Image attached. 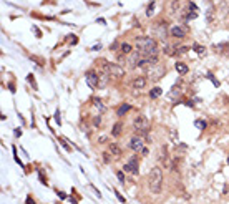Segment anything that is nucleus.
Wrapping results in <instances>:
<instances>
[{"label":"nucleus","mask_w":229,"mask_h":204,"mask_svg":"<svg viewBox=\"0 0 229 204\" xmlns=\"http://www.w3.org/2000/svg\"><path fill=\"white\" fill-rule=\"evenodd\" d=\"M136 46L138 50L141 52L143 57H156L158 53V48H156V42H154L153 37H141L136 40Z\"/></svg>","instance_id":"obj_1"},{"label":"nucleus","mask_w":229,"mask_h":204,"mask_svg":"<svg viewBox=\"0 0 229 204\" xmlns=\"http://www.w3.org/2000/svg\"><path fill=\"white\" fill-rule=\"evenodd\" d=\"M148 186H150L151 192L158 194L161 191V186H163V169L159 166H154L153 169L150 171L148 174Z\"/></svg>","instance_id":"obj_2"},{"label":"nucleus","mask_w":229,"mask_h":204,"mask_svg":"<svg viewBox=\"0 0 229 204\" xmlns=\"http://www.w3.org/2000/svg\"><path fill=\"white\" fill-rule=\"evenodd\" d=\"M133 128L136 129L138 133H141V134H146L148 131H150V121H148V118L146 116H136L133 121Z\"/></svg>","instance_id":"obj_3"},{"label":"nucleus","mask_w":229,"mask_h":204,"mask_svg":"<svg viewBox=\"0 0 229 204\" xmlns=\"http://www.w3.org/2000/svg\"><path fill=\"white\" fill-rule=\"evenodd\" d=\"M166 73V68L161 67V65H154V67H148V76L151 78V81H158L163 75Z\"/></svg>","instance_id":"obj_4"},{"label":"nucleus","mask_w":229,"mask_h":204,"mask_svg":"<svg viewBox=\"0 0 229 204\" xmlns=\"http://www.w3.org/2000/svg\"><path fill=\"white\" fill-rule=\"evenodd\" d=\"M123 169H125V173L138 174V171H140V164H138V158H136V156H131V158L128 159V163L123 166Z\"/></svg>","instance_id":"obj_5"},{"label":"nucleus","mask_w":229,"mask_h":204,"mask_svg":"<svg viewBox=\"0 0 229 204\" xmlns=\"http://www.w3.org/2000/svg\"><path fill=\"white\" fill-rule=\"evenodd\" d=\"M154 35L159 38V40H166V35H168V30H166V22L159 20L156 25H154Z\"/></svg>","instance_id":"obj_6"},{"label":"nucleus","mask_w":229,"mask_h":204,"mask_svg":"<svg viewBox=\"0 0 229 204\" xmlns=\"http://www.w3.org/2000/svg\"><path fill=\"white\" fill-rule=\"evenodd\" d=\"M85 80H87V83H88L90 88H98L100 86V75L95 73V71H87Z\"/></svg>","instance_id":"obj_7"},{"label":"nucleus","mask_w":229,"mask_h":204,"mask_svg":"<svg viewBox=\"0 0 229 204\" xmlns=\"http://www.w3.org/2000/svg\"><path fill=\"white\" fill-rule=\"evenodd\" d=\"M169 33H171V37H174V38H184L188 33V27L186 25H174L169 30Z\"/></svg>","instance_id":"obj_8"},{"label":"nucleus","mask_w":229,"mask_h":204,"mask_svg":"<svg viewBox=\"0 0 229 204\" xmlns=\"http://www.w3.org/2000/svg\"><path fill=\"white\" fill-rule=\"evenodd\" d=\"M108 73H110L111 76H115V78H121V76L125 75V70H123L120 65H116V63H110Z\"/></svg>","instance_id":"obj_9"},{"label":"nucleus","mask_w":229,"mask_h":204,"mask_svg":"<svg viewBox=\"0 0 229 204\" xmlns=\"http://www.w3.org/2000/svg\"><path fill=\"white\" fill-rule=\"evenodd\" d=\"M128 148L133 151H141L143 150V139L140 136H133L128 143Z\"/></svg>","instance_id":"obj_10"},{"label":"nucleus","mask_w":229,"mask_h":204,"mask_svg":"<svg viewBox=\"0 0 229 204\" xmlns=\"http://www.w3.org/2000/svg\"><path fill=\"white\" fill-rule=\"evenodd\" d=\"M131 85H133L134 90H143V88L146 86V78L145 76H138V78L133 80V83Z\"/></svg>","instance_id":"obj_11"},{"label":"nucleus","mask_w":229,"mask_h":204,"mask_svg":"<svg viewBox=\"0 0 229 204\" xmlns=\"http://www.w3.org/2000/svg\"><path fill=\"white\" fill-rule=\"evenodd\" d=\"M174 68H176V71H178L179 75H186L188 71H189V68H188V65L186 63H181V62H178L174 65Z\"/></svg>","instance_id":"obj_12"},{"label":"nucleus","mask_w":229,"mask_h":204,"mask_svg":"<svg viewBox=\"0 0 229 204\" xmlns=\"http://www.w3.org/2000/svg\"><path fill=\"white\" fill-rule=\"evenodd\" d=\"M121 129H123V125H121L120 121L113 125V129H111V136H120L121 134Z\"/></svg>","instance_id":"obj_13"},{"label":"nucleus","mask_w":229,"mask_h":204,"mask_svg":"<svg viewBox=\"0 0 229 204\" xmlns=\"http://www.w3.org/2000/svg\"><path fill=\"white\" fill-rule=\"evenodd\" d=\"M129 110H131V106H129L128 103H123V105L120 106V108H118L116 115H118V116H123V115H125V113H128Z\"/></svg>","instance_id":"obj_14"},{"label":"nucleus","mask_w":229,"mask_h":204,"mask_svg":"<svg viewBox=\"0 0 229 204\" xmlns=\"http://www.w3.org/2000/svg\"><path fill=\"white\" fill-rule=\"evenodd\" d=\"M178 10H179V2H178V0H171V4H169V13H171V15H174Z\"/></svg>","instance_id":"obj_15"},{"label":"nucleus","mask_w":229,"mask_h":204,"mask_svg":"<svg viewBox=\"0 0 229 204\" xmlns=\"http://www.w3.org/2000/svg\"><path fill=\"white\" fill-rule=\"evenodd\" d=\"M110 153H111L113 156H116V158H118V156H121V150L118 148L116 144H113V143H110Z\"/></svg>","instance_id":"obj_16"},{"label":"nucleus","mask_w":229,"mask_h":204,"mask_svg":"<svg viewBox=\"0 0 229 204\" xmlns=\"http://www.w3.org/2000/svg\"><path fill=\"white\" fill-rule=\"evenodd\" d=\"M93 106H95V108L98 110L100 113H105V111H106V106H105V105L101 103L100 100H93Z\"/></svg>","instance_id":"obj_17"},{"label":"nucleus","mask_w":229,"mask_h":204,"mask_svg":"<svg viewBox=\"0 0 229 204\" xmlns=\"http://www.w3.org/2000/svg\"><path fill=\"white\" fill-rule=\"evenodd\" d=\"M193 48H194V52L199 55V57H204V55H206V48H204V46H201V45H198V43H194V45H193Z\"/></svg>","instance_id":"obj_18"},{"label":"nucleus","mask_w":229,"mask_h":204,"mask_svg":"<svg viewBox=\"0 0 229 204\" xmlns=\"http://www.w3.org/2000/svg\"><path fill=\"white\" fill-rule=\"evenodd\" d=\"M206 20H208V23H212V20H214V9L212 7L206 10Z\"/></svg>","instance_id":"obj_19"},{"label":"nucleus","mask_w":229,"mask_h":204,"mask_svg":"<svg viewBox=\"0 0 229 204\" xmlns=\"http://www.w3.org/2000/svg\"><path fill=\"white\" fill-rule=\"evenodd\" d=\"M161 93H163V90L159 86H156V88H153V90H151L150 91V98H158V96H161Z\"/></svg>","instance_id":"obj_20"},{"label":"nucleus","mask_w":229,"mask_h":204,"mask_svg":"<svg viewBox=\"0 0 229 204\" xmlns=\"http://www.w3.org/2000/svg\"><path fill=\"white\" fill-rule=\"evenodd\" d=\"M120 50H121L123 55H128V53H131V45H129V43H121Z\"/></svg>","instance_id":"obj_21"},{"label":"nucleus","mask_w":229,"mask_h":204,"mask_svg":"<svg viewBox=\"0 0 229 204\" xmlns=\"http://www.w3.org/2000/svg\"><path fill=\"white\" fill-rule=\"evenodd\" d=\"M108 76H110V73H100V88L108 83Z\"/></svg>","instance_id":"obj_22"},{"label":"nucleus","mask_w":229,"mask_h":204,"mask_svg":"<svg viewBox=\"0 0 229 204\" xmlns=\"http://www.w3.org/2000/svg\"><path fill=\"white\" fill-rule=\"evenodd\" d=\"M27 81H28L30 85H32V88L33 90H38V86H37V81H35V76L30 73V75H27Z\"/></svg>","instance_id":"obj_23"},{"label":"nucleus","mask_w":229,"mask_h":204,"mask_svg":"<svg viewBox=\"0 0 229 204\" xmlns=\"http://www.w3.org/2000/svg\"><path fill=\"white\" fill-rule=\"evenodd\" d=\"M194 125H196V128L204 129V128H206V121H203V120H198V121H196V123H194Z\"/></svg>","instance_id":"obj_24"},{"label":"nucleus","mask_w":229,"mask_h":204,"mask_svg":"<svg viewBox=\"0 0 229 204\" xmlns=\"http://www.w3.org/2000/svg\"><path fill=\"white\" fill-rule=\"evenodd\" d=\"M116 178L120 179L121 184H125V174H123V171H118V173H116Z\"/></svg>","instance_id":"obj_25"},{"label":"nucleus","mask_w":229,"mask_h":204,"mask_svg":"<svg viewBox=\"0 0 229 204\" xmlns=\"http://www.w3.org/2000/svg\"><path fill=\"white\" fill-rule=\"evenodd\" d=\"M153 9H154V2H151V4L148 5V12H146V15H148V17H151V13H153Z\"/></svg>","instance_id":"obj_26"},{"label":"nucleus","mask_w":229,"mask_h":204,"mask_svg":"<svg viewBox=\"0 0 229 204\" xmlns=\"http://www.w3.org/2000/svg\"><path fill=\"white\" fill-rule=\"evenodd\" d=\"M208 78H209V80H211L212 83H214V86H219V81H217V80H216V78H214V76H212V75H211V73H208Z\"/></svg>","instance_id":"obj_27"},{"label":"nucleus","mask_w":229,"mask_h":204,"mask_svg":"<svg viewBox=\"0 0 229 204\" xmlns=\"http://www.w3.org/2000/svg\"><path fill=\"white\" fill-rule=\"evenodd\" d=\"M93 125H95V126H100L101 125V116H95V118H93Z\"/></svg>","instance_id":"obj_28"},{"label":"nucleus","mask_w":229,"mask_h":204,"mask_svg":"<svg viewBox=\"0 0 229 204\" xmlns=\"http://www.w3.org/2000/svg\"><path fill=\"white\" fill-rule=\"evenodd\" d=\"M55 121H57L58 125H62V118H60V111H58V110L55 111Z\"/></svg>","instance_id":"obj_29"},{"label":"nucleus","mask_w":229,"mask_h":204,"mask_svg":"<svg viewBox=\"0 0 229 204\" xmlns=\"http://www.w3.org/2000/svg\"><path fill=\"white\" fill-rule=\"evenodd\" d=\"M60 141H62V146H63V148H65V150H67V151H71V148H70V146H68L67 139H60Z\"/></svg>","instance_id":"obj_30"},{"label":"nucleus","mask_w":229,"mask_h":204,"mask_svg":"<svg viewBox=\"0 0 229 204\" xmlns=\"http://www.w3.org/2000/svg\"><path fill=\"white\" fill-rule=\"evenodd\" d=\"M115 194H116V197H118V201H120V203H126V199H125V197H123V196H121L118 191H115Z\"/></svg>","instance_id":"obj_31"},{"label":"nucleus","mask_w":229,"mask_h":204,"mask_svg":"<svg viewBox=\"0 0 229 204\" xmlns=\"http://www.w3.org/2000/svg\"><path fill=\"white\" fill-rule=\"evenodd\" d=\"M57 194H58V197H60V199H67V194H65V192H62V191H58V192H57Z\"/></svg>","instance_id":"obj_32"},{"label":"nucleus","mask_w":229,"mask_h":204,"mask_svg":"<svg viewBox=\"0 0 229 204\" xmlns=\"http://www.w3.org/2000/svg\"><path fill=\"white\" fill-rule=\"evenodd\" d=\"M176 52H178V53H186V52H188V46H181V48H178Z\"/></svg>","instance_id":"obj_33"},{"label":"nucleus","mask_w":229,"mask_h":204,"mask_svg":"<svg viewBox=\"0 0 229 204\" xmlns=\"http://www.w3.org/2000/svg\"><path fill=\"white\" fill-rule=\"evenodd\" d=\"M103 161L105 163H110V154L108 153H103Z\"/></svg>","instance_id":"obj_34"},{"label":"nucleus","mask_w":229,"mask_h":204,"mask_svg":"<svg viewBox=\"0 0 229 204\" xmlns=\"http://www.w3.org/2000/svg\"><path fill=\"white\" fill-rule=\"evenodd\" d=\"M189 10H193V12H196V10H198V7H196V4H189Z\"/></svg>","instance_id":"obj_35"},{"label":"nucleus","mask_w":229,"mask_h":204,"mask_svg":"<svg viewBox=\"0 0 229 204\" xmlns=\"http://www.w3.org/2000/svg\"><path fill=\"white\" fill-rule=\"evenodd\" d=\"M76 42H78V38H76L75 35H73V38L70 40V43H71V45H76Z\"/></svg>","instance_id":"obj_36"},{"label":"nucleus","mask_w":229,"mask_h":204,"mask_svg":"<svg viewBox=\"0 0 229 204\" xmlns=\"http://www.w3.org/2000/svg\"><path fill=\"white\" fill-rule=\"evenodd\" d=\"M106 139H108V136H105V134H103V136H100V139H98V141H100V143H105Z\"/></svg>","instance_id":"obj_37"},{"label":"nucleus","mask_w":229,"mask_h":204,"mask_svg":"<svg viewBox=\"0 0 229 204\" xmlns=\"http://www.w3.org/2000/svg\"><path fill=\"white\" fill-rule=\"evenodd\" d=\"M25 203H27V204H35V203H33V199H32V197H27V199H25Z\"/></svg>","instance_id":"obj_38"},{"label":"nucleus","mask_w":229,"mask_h":204,"mask_svg":"<svg viewBox=\"0 0 229 204\" xmlns=\"http://www.w3.org/2000/svg\"><path fill=\"white\" fill-rule=\"evenodd\" d=\"M33 30H35V33H37V37H42V33H40V30H38L37 27H33Z\"/></svg>","instance_id":"obj_39"},{"label":"nucleus","mask_w":229,"mask_h":204,"mask_svg":"<svg viewBox=\"0 0 229 204\" xmlns=\"http://www.w3.org/2000/svg\"><path fill=\"white\" fill-rule=\"evenodd\" d=\"M100 48H101V45H100V43H98V45H95V46H93L92 50H93V52H95V50H100Z\"/></svg>","instance_id":"obj_40"},{"label":"nucleus","mask_w":229,"mask_h":204,"mask_svg":"<svg viewBox=\"0 0 229 204\" xmlns=\"http://www.w3.org/2000/svg\"><path fill=\"white\" fill-rule=\"evenodd\" d=\"M116 46H118V43L115 42V43H111V45H110V48H111V50H115V48H116Z\"/></svg>","instance_id":"obj_41"},{"label":"nucleus","mask_w":229,"mask_h":204,"mask_svg":"<svg viewBox=\"0 0 229 204\" xmlns=\"http://www.w3.org/2000/svg\"><path fill=\"white\" fill-rule=\"evenodd\" d=\"M228 164H229V156H228Z\"/></svg>","instance_id":"obj_42"}]
</instances>
